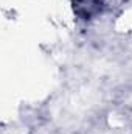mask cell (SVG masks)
<instances>
[{
	"label": "cell",
	"mask_w": 132,
	"mask_h": 134,
	"mask_svg": "<svg viewBox=\"0 0 132 134\" xmlns=\"http://www.w3.org/2000/svg\"><path fill=\"white\" fill-rule=\"evenodd\" d=\"M73 11L81 19H93L103 8L101 0H73Z\"/></svg>",
	"instance_id": "obj_1"
}]
</instances>
